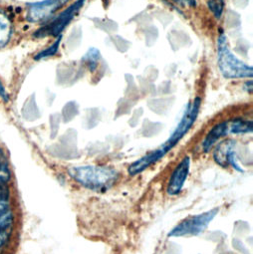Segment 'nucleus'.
<instances>
[{
  "label": "nucleus",
  "mask_w": 253,
  "mask_h": 254,
  "mask_svg": "<svg viewBox=\"0 0 253 254\" xmlns=\"http://www.w3.org/2000/svg\"><path fill=\"white\" fill-rule=\"evenodd\" d=\"M68 173L80 185L95 191L109 189L119 178L118 172L108 167H72L68 170Z\"/></svg>",
  "instance_id": "obj_1"
},
{
  "label": "nucleus",
  "mask_w": 253,
  "mask_h": 254,
  "mask_svg": "<svg viewBox=\"0 0 253 254\" xmlns=\"http://www.w3.org/2000/svg\"><path fill=\"white\" fill-rule=\"evenodd\" d=\"M218 67L223 77L227 79L251 78L253 74L252 67L240 61L230 51L224 34H221L218 38Z\"/></svg>",
  "instance_id": "obj_2"
},
{
  "label": "nucleus",
  "mask_w": 253,
  "mask_h": 254,
  "mask_svg": "<svg viewBox=\"0 0 253 254\" xmlns=\"http://www.w3.org/2000/svg\"><path fill=\"white\" fill-rule=\"evenodd\" d=\"M218 208L210 209L201 214L190 216L179 225H177L170 233L169 236L181 237V236H195L205 230L212 219L217 215Z\"/></svg>",
  "instance_id": "obj_3"
},
{
  "label": "nucleus",
  "mask_w": 253,
  "mask_h": 254,
  "mask_svg": "<svg viewBox=\"0 0 253 254\" xmlns=\"http://www.w3.org/2000/svg\"><path fill=\"white\" fill-rule=\"evenodd\" d=\"M200 104H201L200 98L196 97L192 103L188 105L187 110H186L180 124L178 125L177 129L175 130V132L173 133L171 138L164 144V146L169 151H171L191 128V126L193 125V123L195 122V120L198 116Z\"/></svg>",
  "instance_id": "obj_4"
},
{
  "label": "nucleus",
  "mask_w": 253,
  "mask_h": 254,
  "mask_svg": "<svg viewBox=\"0 0 253 254\" xmlns=\"http://www.w3.org/2000/svg\"><path fill=\"white\" fill-rule=\"evenodd\" d=\"M86 0H77L75 3L69 6L66 10H64L59 16H57L48 26L37 31L36 36H59L61 32L65 29V27L71 22L76 13L80 10V8L84 5Z\"/></svg>",
  "instance_id": "obj_5"
},
{
  "label": "nucleus",
  "mask_w": 253,
  "mask_h": 254,
  "mask_svg": "<svg viewBox=\"0 0 253 254\" xmlns=\"http://www.w3.org/2000/svg\"><path fill=\"white\" fill-rule=\"evenodd\" d=\"M68 0H43L28 5L27 19L30 22H40L51 17L58 9H60Z\"/></svg>",
  "instance_id": "obj_6"
},
{
  "label": "nucleus",
  "mask_w": 253,
  "mask_h": 254,
  "mask_svg": "<svg viewBox=\"0 0 253 254\" xmlns=\"http://www.w3.org/2000/svg\"><path fill=\"white\" fill-rule=\"evenodd\" d=\"M190 167V157H186L185 159H183V161L177 166V168L172 174V177L170 179V182L167 188V192L170 195H176L181 192L182 189L184 188L185 182L189 176Z\"/></svg>",
  "instance_id": "obj_7"
},
{
  "label": "nucleus",
  "mask_w": 253,
  "mask_h": 254,
  "mask_svg": "<svg viewBox=\"0 0 253 254\" xmlns=\"http://www.w3.org/2000/svg\"><path fill=\"white\" fill-rule=\"evenodd\" d=\"M168 152H170V151L163 145V147H161L160 149L151 152L147 156H145V157L141 158L140 160H138L137 162L133 163L128 169L129 174L131 176H136L137 174L144 172L150 166H152L153 164H155L159 160H161Z\"/></svg>",
  "instance_id": "obj_8"
},
{
  "label": "nucleus",
  "mask_w": 253,
  "mask_h": 254,
  "mask_svg": "<svg viewBox=\"0 0 253 254\" xmlns=\"http://www.w3.org/2000/svg\"><path fill=\"white\" fill-rule=\"evenodd\" d=\"M228 125V122H222L213 127L202 143V147L205 153H208L220 138L227 135L229 132Z\"/></svg>",
  "instance_id": "obj_9"
},
{
  "label": "nucleus",
  "mask_w": 253,
  "mask_h": 254,
  "mask_svg": "<svg viewBox=\"0 0 253 254\" xmlns=\"http://www.w3.org/2000/svg\"><path fill=\"white\" fill-rule=\"evenodd\" d=\"M234 144H235V142H233L231 140H227V141L220 143L217 146V148L213 154V158L219 166H221L223 168L228 166V158H229V155L234 151L233 150Z\"/></svg>",
  "instance_id": "obj_10"
},
{
  "label": "nucleus",
  "mask_w": 253,
  "mask_h": 254,
  "mask_svg": "<svg viewBox=\"0 0 253 254\" xmlns=\"http://www.w3.org/2000/svg\"><path fill=\"white\" fill-rule=\"evenodd\" d=\"M12 34V24L4 11L0 9V48L4 47Z\"/></svg>",
  "instance_id": "obj_11"
},
{
  "label": "nucleus",
  "mask_w": 253,
  "mask_h": 254,
  "mask_svg": "<svg viewBox=\"0 0 253 254\" xmlns=\"http://www.w3.org/2000/svg\"><path fill=\"white\" fill-rule=\"evenodd\" d=\"M230 124L229 132L233 134H246L252 132V122L244 121V120H234L232 122H228Z\"/></svg>",
  "instance_id": "obj_12"
},
{
  "label": "nucleus",
  "mask_w": 253,
  "mask_h": 254,
  "mask_svg": "<svg viewBox=\"0 0 253 254\" xmlns=\"http://www.w3.org/2000/svg\"><path fill=\"white\" fill-rule=\"evenodd\" d=\"M61 39H62V36L59 35L57 40L50 47H48L47 49H45V50L41 51L40 53H38L35 56V59L39 60V59H42V58H46V57H50V56L55 55L57 53L58 49H59V46H60V43H61Z\"/></svg>",
  "instance_id": "obj_13"
},
{
  "label": "nucleus",
  "mask_w": 253,
  "mask_h": 254,
  "mask_svg": "<svg viewBox=\"0 0 253 254\" xmlns=\"http://www.w3.org/2000/svg\"><path fill=\"white\" fill-rule=\"evenodd\" d=\"M207 6L216 18H220L224 9V0H207Z\"/></svg>",
  "instance_id": "obj_14"
},
{
  "label": "nucleus",
  "mask_w": 253,
  "mask_h": 254,
  "mask_svg": "<svg viewBox=\"0 0 253 254\" xmlns=\"http://www.w3.org/2000/svg\"><path fill=\"white\" fill-rule=\"evenodd\" d=\"M10 180V172L7 163H0V182L7 183Z\"/></svg>",
  "instance_id": "obj_15"
},
{
  "label": "nucleus",
  "mask_w": 253,
  "mask_h": 254,
  "mask_svg": "<svg viewBox=\"0 0 253 254\" xmlns=\"http://www.w3.org/2000/svg\"><path fill=\"white\" fill-rule=\"evenodd\" d=\"M9 196V190L6 186V183L0 182V199L7 200Z\"/></svg>",
  "instance_id": "obj_16"
},
{
  "label": "nucleus",
  "mask_w": 253,
  "mask_h": 254,
  "mask_svg": "<svg viewBox=\"0 0 253 254\" xmlns=\"http://www.w3.org/2000/svg\"><path fill=\"white\" fill-rule=\"evenodd\" d=\"M11 230H4V229H0V248H1L8 240L10 236Z\"/></svg>",
  "instance_id": "obj_17"
},
{
  "label": "nucleus",
  "mask_w": 253,
  "mask_h": 254,
  "mask_svg": "<svg viewBox=\"0 0 253 254\" xmlns=\"http://www.w3.org/2000/svg\"><path fill=\"white\" fill-rule=\"evenodd\" d=\"M0 98H1L4 102H8L9 101L8 93H7L5 87L3 86V84L1 82H0Z\"/></svg>",
  "instance_id": "obj_18"
},
{
  "label": "nucleus",
  "mask_w": 253,
  "mask_h": 254,
  "mask_svg": "<svg viewBox=\"0 0 253 254\" xmlns=\"http://www.w3.org/2000/svg\"><path fill=\"white\" fill-rule=\"evenodd\" d=\"M8 203H7V200H1L0 199V213L3 212V211H6L8 210Z\"/></svg>",
  "instance_id": "obj_19"
},
{
  "label": "nucleus",
  "mask_w": 253,
  "mask_h": 254,
  "mask_svg": "<svg viewBox=\"0 0 253 254\" xmlns=\"http://www.w3.org/2000/svg\"><path fill=\"white\" fill-rule=\"evenodd\" d=\"M183 1L187 2L190 6H195V5H196V1H195V0H183Z\"/></svg>",
  "instance_id": "obj_20"
}]
</instances>
